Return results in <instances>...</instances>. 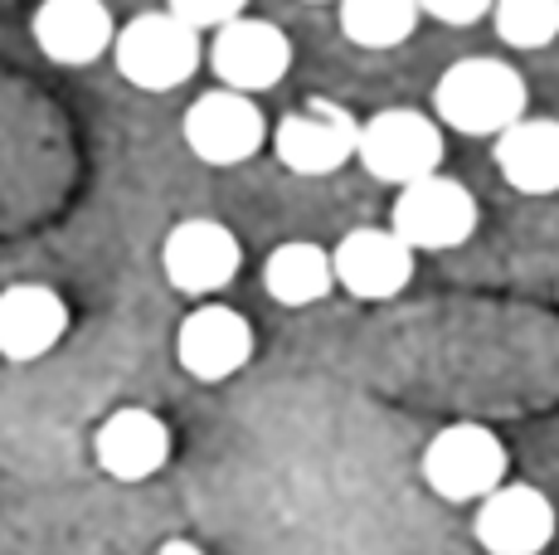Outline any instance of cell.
Returning a JSON list of instances; mask_svg holds the SVG:
<instances>
[{
  "label": "cell",
  "mask_w": 559,
  "mask_h": 555,
  "mask_svg": "<svg viewBox=\"0 0 559 555\" xmlns=\"http://www.w3.org/2000/svg\"><path fill=\"white\" fill-rule=\"evenodd\" d=\"M112 59L132 88L142 93H170L186 79H195L204 45L200 29H190L186 20H176L170 10H146V15L127 20L112 39Z\"/></svg>",
  "instance_id": "cell-2"
},
{
  "label": "cell",
  "mask_w": 559,
  "mask_h": 555,
  "mask_svg": "<svg viewBox=\"0 0 559 555\" xmlns=\"http://www.w3.org/2000/svg\"><path fill=\"white\" fill-rule=\"evenodd\" d=\"M180 132H186V146L204 166H239L249 156H258V146L267 142V122L258 113V103L249 93H234V88L200 93L186 108Z\"/></svg>",
  "instance_id": "cell-7"
},
{
  "label": "cell",
  "mask_w": 559,
  "mask_h": 555,
  "mask_svg": "<svg viewBox=\"0 0 559 555\" xmlns=\"http://www.w3.org/2000/svg\"><path fill=\"white\" fill-rule=\"evenodd\" d=\"M35 45L39 55L53 59V63H93L112 49L117 39V25H112V10L103 0H45L35 10Z\"/></svg>",
  "instance_id": "cell-14"
},
{
  "label": "cell",
  "mask_w": 559,
  "mask_h": 555,
  "mask_svg": "<svg viewBox=\"0 0 559 555\" xmlns=\"http://www.w3.org/2000/svg\"><path fill=\"white\" fill-rule=\"evenodd\" d=\"M69 332V307L45 283H15L0 293V356L39 361Z\"/></svg>",
  "instance_id": "cell-15"
},
{
  "label": "cell",
  "mask_w": 559,
  "mask_h": 555,
  "mask_svg": "<svg viewBox=\"0 0 559 555\" xmlns=\"http://www.w3.org/2000/svg\"><path fill=\"white\" fill-rule=\"evenodd\" d=\"M497 0H418L424 15H433L438 25H477L481 15H491Z\"/></svg>",
  "instance_id": "cell-21"
},
{
  "label": "cell",
  "mask_w": 559,
  "mask_h": 555,
  "mask_svg": "<svg viewBox=\"0 0 559 555\" xmlns=\"http://www.w3.org/2000/svg\"><path fill=\"white\" fill-rule=\"evenodd\" d=\"M249 356H253V327L243 322V312H234V307H224V303H204L176 332L180 370L204 380V386L239 376V370L249 366Z\"/></svg>",
  "instance_id": "cell-10"
},
{
  "label": "cell",
  "mask_w": 559,
  "mask_h": 555,
  "mask_svg": "<svg viewBox=\"0 0 559 555\" xmlns=\"http://www.w3.org/2000/svg\"><path fill=\"white\" fill-rule=\"evenodd\" d=\"M356 156L374 180L404 190L424 176H438V162H443V127L418 108H384L360 127Z\"/></svg>",
  "instance_id": "cell-3"
},
{
  "label": "cell",
  "mask_w": 559,
  "mask_h": 555,
  "mask_svg": "<svg viewBox=\"0 0 559 555\" xmlns=\"http://www.w3.org/2000/svg\"><path fill=\"white\" fill-rule=\"evenodd\" d=\"M356 146H360V122L341 103H326V98L302 103L273 132L277 162L293 176H336L356 156Z\"/></svg>",
  "instance_id": "cell-6"
},
{
  "label": "cell",
  "mask_w": 559,
  "mask_h": 555,
  "mask_svg": "<svg viewBox=\"0 0 559 555\" xmlns=\"http://www.w3.org/2000/svg\"><path fill=\"white\" fill-rule=\"evenodd\" d=\"M249 0H166V10L176 20H186L190 29H224L229 20L243 15Z\"/></svg>",
  "instance_id": "cell-20"
},
{
  "label": "cell",
  "mask_w": 559,
  "mask_h": 555,
  "mask_svg": "<svg viewBox=\"0 0 559 555\" xmlns=\"http://www.w3.org/2000/svg\"><path fill=\"white\" fill-rule=\"evenodd\" d=\"M210 69L224 88L234 93H263L293 69V39L273 25V20L239 15L224 29H214Z\"/></svg>",
  "instance_id": "cell-9"
},
{
  "label": "cell",
  "mask_w": 559,
  "mask_h": 555,
  "mask_svg": "<svg viewBox=\"0 0 559 555\" xmlns=\"http://www.w3.org/2000/svg\"><path fill=\"white\" fill-rule=\"evenodd\" d=\"M501 45L511 49H545L559 35V0H497L491 5Z\"/></svg>",
  "instance_id": "cell-19"
},
{
  "label": "cell",
  "mask_w": 559,
  "mask_h": 555,
  "mask_svg": "<svg viewBox=\"0 0 559 555\" xmlns=\"http://www.w3.org/2000/svg\"><path fill=\"white\" fill-rule=\"evenodd\" d=\"M390 229L400 234L414 253L462 249V244L477 234V196L453 176H424L400 190Z\"/></svg>",
  "instance_id": "cell-4"
},
{
  "label": "cell",
  "mask_w": 559,
  "mask_h": 555,
  "mask_svg": "<svg viewBox=\"0 0 559 555\" xmlns=\"http://www.w3.org/2000/svg\"><path fill=\"white\" fill-rule=\"evenodd\" d=\"M418 0H341V35L360 49H394L418 29Z\"/></svg>",
  "instance_id": "cell-18"
},
{
  "label": "cell",
  "mask_w": 559,
  "mask_h": 555,
  "mask_svg": "<svg viewBox=\"0 0 559 555\" xmlns=\"http://www.w3.org/2000/svg\"><path fill=\"white\" fill-rule=\"evenodd\" d=\"M525 103H531L525 79L507 59L487 55L457 59L433 88L438 122H448L462 137H501L525 117Z\"/></svg>",
  "instance_id": "cell-1"
},
{
  "label": "cell",
  "mask_w": 559,
  "mask_h": 555,
  "mask_svg": "<svg viewBox=\"0 0 559 555\" xmlns=\"http://www.w3.org/2000/svg\"><path fill=\"white\" fill-rule=\"evenodd\" d=\"M497 170L521 196H555L559 190V122L555 117H521L497 137Z\"/></svg>",
  "instance_id": "cell-16"
},
{
  "label": "cell",
  "mask_w": 559,
  "mask_h": 555,
  "mask_svg": "<svg viewBox=\"0 0 559 555\" xmlns=\"http://www.w3.org/2000/svg\"><path fill=\"white\" fill-rule=\"evenodd\" d=\"M477 541L491 555H540L555 541V501L531 483H501L477 507Z\"/></svg>",
  "instance_id": "cell-12"
},
{
  "label": "cell",
  "mask_w": 559,
  "mask_h": 555,
  "mask_svg": "<svg viewBox=\"0 0 559 555\" xmlns=\"http://www.w3.org/2000/svg\"><path fill=\"white\" fill-rule=\"evenodd\" d=\"M424 483L448 501H481L507 483V444L481 424H448L424 448Z\"/></svg>",
  "instance_id": "cell-5"
},
{
  "label": "cell",
  "mask_w": 559,
  "mask_h": 555,
  "mask_svg": "<svg viewBox=\"0 0 559 555\" xmlns=\"http://www.w3.org/2000/svg\"><path fill=\"white\" fill-rule=\"evenodd\" d=\"M263 287L273 303L283 307H311L336 287V269H331V253L321 244L293 239V244H277L263 263Z\"/></svg>",
  "instance_id": "cell-17"
},
{
  "label": "cell",
  "mask_w": 559,
  "mask_h": 555,
  "mask_svg": "<svg viewBox=\"0 0 559 555\" xmlns=\"http://www.w3.org/2000/svg\"><path fill=\"white\" fill-rule=\"evenodd\" d=\"M239 263H243L239 239L219 220H180L166 234V249H160V269H166L170 287L186 297H210L219 287H229Z\"/></svg>",
  "instance_id": "cell-8"
},
{
  "label": "cell",
  "mask_w": 559,
  "mask_h": 555,
  "mask_svg": "<svg viewBox=\"0 0 559 555\" xmlns=\"http://www.w3.org/2000/svg\"><path fill=\"white\" fill-rule=\"evenodd\" d=\"M93 453H98V468L117 483H146L152 473H160L170 458V429L166 420L142 404H127V410H112L98 424V439H93Z\"/></svg>",
  "instance_id": "cell-13"
},
{
  "label": "cell",
  "mask_w": 559,
  "mask_h": 555,
  "mask_svg": "<svg viewBox=\"0 0 559 555\" xmlns=\"http://www.w3.org/2000/svg\"><path fill=\"white\" fill-rule=\"evenodd\" d=\"M160 555H204V551L190 546V541H166V546H160Z\"/></svg>",
  "instance_id": "cell-22"
},
{
  "label": "cell",
  "mask_w": 559,
  "mask_h": 555,
  "mask_svg": "<svg viewBox=\"0 0 559 555\" xmlns=\"http://www.w3.org/2000/svg\"><path fill=\"white\" fill-rule=\"evenodd\" d=\"M331 269H336V283L350 297L384 303V297L404 293L408 278H414V249L394 229H370L365 224V229H350L331 249Z\"/></svg>",
  "instance_id": "cell-11"
}]
</instances>
